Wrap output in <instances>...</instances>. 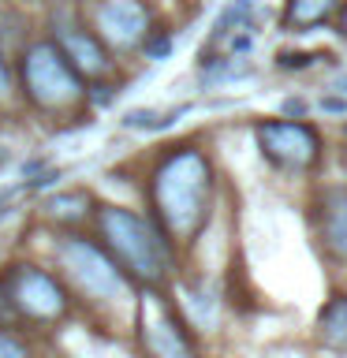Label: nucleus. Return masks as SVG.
Returning <instances> with one entry per match:
<instances>
[{
	"label": "nucleus",
	"mask_w": 347,
	"mask_h": 358,
	"mask_svg": "<svg viewBox=\"0 0 347 358\" xmlns=\"http://www.w3.org/2000/svg\"><path fill=\"white\" fill-rule=\"evenodd\" d=\"M4 291H8V302L11 310H19L22 317L30 321H60L67 313V295L64 287L56 284L49 273L34 265H15L4 280Z\"/></svg>",
	"instance_id": "nucleus-5"
},
{
	"label": "nucleus",
	"mask_w": 347,
	"mask_h": 358,
	"mask_svg": "<svg viewBox=\"0 0 347 358\" xmlns=\"http://www.w3.org/2000/svg\"><path fill=\"white\" fill-rule=\"evenodd\" d=\"M318 332H321V340L329 343V347H336V351H347V295H336L329 306L321 310Z\"/></svg>",
	"instance_id": "nucleus-11"
},
{
	"label": "nucleus",
	"mask_w": 347,
	"mask_h": 358,
	"mask_svg": "<svg viewBox=\"0 0 347 358\" xmlns=\"http://www.w3.org/2000/svg\"><path fill=\"white\" fill-rule=\"evenodd\" d=\"M8 206H11V190H0V217L8 213Z\"/></svg>",
	"instance_id": "nucleus-18"
},
{
	"label": "nucleus",
	"mask_w": 347,
	"mask_h": 358,
	"mask_svg": "<svg viewBox=\"0 0 347 358\" xmlns=\"http://www.w3.org/2000/svg\"><path fill=\"white\" fill-rule=\"evenodd\" d=\"M257 145L273 164L302 172L313 168L321 157V138L318 131L306 123H291V120H273V123H257Z\"/></svg>",
	"instance_id": "nucleus-6"
},
{
	"label": "nucleus",
	"mask_w": 347,
	"mask_h": 358,
	"mask_svg": "<svg viewBox=\"0 0 347 358\" xmlns=\"http://www.w3.org/2000/svg\"><path fill=\"white\" fill-rule=\"evenodd\" d=\"M340 90H344V94H347V78H340Z\"/></svg>",
	"instance_id": "nucleus-20"
},
{
	"label": "nucleus",
	"mask_w": 347,
	"mask_h": 358,
	"mask_svg": "<svg viewBox=\"0 0 347 358\" xmlns=\"http://www.w3.org/2000/svg\"><path fill=\"white\" fill-rule=\"evenodd\" d=\"M0 358H30V351L22 347L19 336L11 332H0Z\"/></svg>",
	"instance_id": "nucleus-15"
},
{
	"label": "nucleus",
	"mask_w": 347,
	"mask_h": 358,
	"mask_svg": "<svg viewBox=\"0 0 347 358\" xmlns=\"http://www.w3.org/2000/svg\"><path fill=\"white\" fill-rule=\"evenodd\" d=\"M340 30L347 34V8H344V15H340Z\"/></svg>",
	"instance_id": "nucleus-19"
},
{
	"label": "nucleus",
	"mask_w": 347,
	"mask_h": 358,
	"mask_svg": "<svg viewBox=\"0 0 347 358\" xmlns=\"http://www.w3.org/2000/svg\"><path fill=\"white\" fill-rule=\"evenodd\" d=\"M8 90H11V71H8L4 56H0V97H8Z\"/></svg>",
	"instance_id": "nucleus-16"
},
{
	"label": "nucleus",
	"mask_w": 347,
	"mask_h": 358,
	"mask_svg": "<svg viewBox=\"0 0 347 358\" xmlns=\"http://www.w3.org/2000/svg\"><path fill=\"white\" fill-rule=\"evenodd\" d=\"M213 168L194 145L168 153L153 172V209L168 239H190L209 217Z\"/></svg>",
	"instance_id": "nucleus-1"
},
{
	"label": "nucleus",
	"mask_w": 347,
	"mask_h": 358,
	"mask_svg": "<svg viewBox=\"0 0 347 358\" xmlns=\"http://www.w3.org/2000/svg\"><path fill=\"white\" fill-rule=\"evenodd\" d=\"M336 4H340V0H288L284 22L291 30H313V27H321V22L332 15Z\"/></svg>",
	"instance_id": "nucleus-12"
},
{
	"label": "nucleus",
	"mask_w": 347,
	"mask_h": 358,
	"mask_svg": "<svg viewBox=\"0 0 347 358\" xmlns=\"http://www.w3.org/2000/svg\"><path fill=\"white\" fill-rule=\"evenodd\" d=\"M60 262H64V273H67V280H71V287L83 299L108 302V299H116L123 291L120 265L90 239H64Z\"/></svg>",
	"instance_id": "nucleus-4"
},
{
	"label": "nucleus",
	"mask_w": 347,
	"mask_h": 358,
	"mask_svg": "<svg viewBox=\"0 0 347 358\" xmlns=\"http://www.w3.org/2000/svg\"><path fill=\"white\" fill-rule=\"evenodd\" d=\"M172 116H161V112H131L127 116V127H146V131H157V127H168Z\"/></svg>",
	"instance_id": "nucleus-14"
},
{
	"label": "nucleus",
	"mask_w": 347,
	"mask_h": 358,
	"mask_svg": "<svg viewBox=\"0 0 347 358\" xmlns=\"http://www.w3.org/2000/svg\"><path fill=\"white\" fill-rule=\"evenodd\" d=\"M97 30L108 45L131 49V45H142L150 38V11L142 0H101Z\"/></svg>",
	"instance_id": "nucleus-8"
},
{
	"label": "nucleus",
	"mask_w": 347,
	"mask_h": 358,
	"mask_svg": "<svg viewBox=\"0 0 347 358\" xmlns=\"http://www.w3.org/2000/svg\"><path fill=\"white\" fill-rule=\"evenodd\" d=\"M168 52V38H153L150 41V56H164Z\"/></svg>",
	"instance_id": "nucleus-17"
},
{
	"label": "nucleus",
	"mask_w": 347,
	"mask_h": 358,
	"mask_svg": "<svg viewBox=\"0 0 347 358\" xmlns=\"http://www.w3.org/2000/svg\"><path fill=\"white\" fill-rule=\"evenodd\" d=\"M56 45H60V52L67 56V64H71L78 75L97 78V75L108 71V52H105V45H101V38H94V34L83 30V27H75V22L71 27H67V22L56 27Z\"/></svg>",
	"instance_id": "nucleus-9"
},
{
	"label": "nucleus",
	"mask_w": 347,
	"mask_h": 358,
	"mask_svg": "<svg viewBox=\"0 0 347 358\" xmlns=\"http://www.w3.org/2000/svg\"><path fill=\"white\" fill-rule=\"evenodd\" d=\"M139 329H142V343L153 358H194V343L190 336L183 332V324L168 306L161 302L146 299L142 302V317H139Z\"/></svg>",
	"instance_id": "nucleus-7"
},
{
	"label": "nucleus",
	"mask_w": 347,
	"mask_h": 358,
	"mask_svg": "<svg viewBox=\"0 0 347 358\" xmlns=\"http://www.w3.org/2000/svg\"><path fill=\"white\" fill-rule=\"evenodd\" d=\"M78 206H90V194H83V190H75V194H56L52 201H49V213L52 217H60V220H78L83 217V209Z\"/></svg>",
	"instance_id": "nucleus-13"
},
{
	"label": "nucleus",
	"mask_w": 347,
	"mask_h": 358,
	"mask_svg": "<svg viewBox=\"0 0 347 358\" xmlns=\"http://www.w3.org/2000/svg\"><path fill=\"white\" fill-rule=\"evenodd\" d=\"M325 239L340 257H347V194L336 190V194L325 198Z\"/></svg>",
	"instance_id": "nucleus-10"
},
{
	"label": "nucleus",
	"mask_w": 347,
	"mask_h": 358,
	"mask_svg": "<svg viewBox=\"0 0 347 358\" xmlns=\"http://www.w3.org/2000/svg\"><path fill=\"white\" fill-rule=\"evenodd\" d=\"M97 224H101V239L108 246V257L120 268H127L146 287L164 284L168 273H172V250H168L164 235L153 224H146L139 213L120 206H101Z\"/></svg>",
	"instance_id": "nucleus-2"
},
{
	"label": "nucleus",
	"mask_w": 347,
	"mask_h": 358,
	"mask_svg": "<svg viewBox=\"0 0 347 358\" xmlns=\"http://www.w3.org/2000/svg\"><path fill=\"white\" fill-rule=\"evenodd\" d=\"M22 90H27L30 105L49 116H67L75 105H83L86 90L83 75L67 64L56 41H38L22 56Z\"/></svg>",
	"instance_id": "nucleus-3"
}]
</instances>
